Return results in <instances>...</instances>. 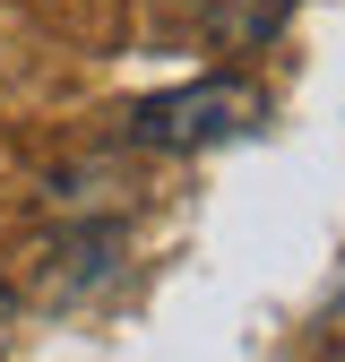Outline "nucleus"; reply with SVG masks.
<instances>
[{"label":"nucleus","mask_w":345,"mask_h":362,"mask_svg":"<svg viewBox=\"0 0 345 362\" xmlns=\"http://www.w3.org/2000/svg\"><path fill=\"white\" fill-rule=\"evenodd\" d=\"M250 121H259V95H250L242 78H190V86L147 95L139 112H129V139L156 147V156H199V147L242 139Z\"/></svg>","instance_id":"1"},{"label":"nucleus","mask_w":345,"mask_h":362,"mask_svg":"<svg viewBox=\"0 0 345 362\" xmlns=\"http://www.w3.org/2000/svg\"><path fill=\"white\" fill-rule=\"evenodd\" d=\"M9 320H18V293H9V285H0V337H9Z\"/></svg>","instance_id":"2"},{"label":"nucleus","mask_w":345,"mask_h":362,"mask_svg":"<svg viewBox=\"0 0 345 362\" xmlns=\"http://www.w3.org/2000/svg\"><path fill=\"white\" fill-rule=\"evenodd\" d=\"M328 320H337V328H345V285H337V302H328Z\"/></svg>","instance_id":"3"}]
</instances>
